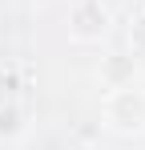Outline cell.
Instances as JSON below:
<instances>
[{
	"label": "cell",
	"mask_w": 145,
	"mask_h": 150,
	"mask_svg": "<svg viewBox=\"0 0 145 150\" xmlns=\"http://www.w3.org/2000/svg\"><path fill=\"white\" fill-rule=\"evenodd\" d=\"M101 126L121 134V138L145 134V85L141 81L113 85L101 93Z\"/></svg>",
	"instance_id": "1"
},
{
	"label": "cell",
	"mask_w": 145,
	"mask_h": 150,
	"mask_svg": "<svg viewBox=\"0 0 145 150\" xmlns=\"http://www.w3.org/2000/svg\"><path fill=\"white\" fill-rule=\"evenodd\" d=\"M109 33H113V12L105 0H72V8H69L72 45H101Z\"/></svg>",
	"instance_id": "2"
},
{
	"label": "cell",
	"mask_w": 145,
	"mask_h": 150,
	"mask_svg": "<svg viewBox=\"0 0 145 150\" xmlns=\"http://www.w3.org/2000/svg\"><path fill=\"white\" fill-rule=\"evenodd\" d=\"M28 105L24 101H0V146H16L28 138Z\"/></svg>",
	"instance_id": "3"
},
{
	"label": "cell",
	"mask_w": 145,
	"mask_h": 150,
	"mask_svg": "<svg viewBox=\"0 0 145 150\" xmlns=\"http://www.w3.org/2000/svg\"><path fill=\"white\" fill-rule=\"evenodd\" d=\"M97 77H101L105 89H113V85H129V81H137V57H129V53H109V57H101Z\"/></svg>",
	"instance_id": "4"
},
{
	"label": "cell",
	"mask_w": 145,
	"mask_h": 150,
	"mask_svg": "<svg viewBox=\"0 0 145 150\" xmlns=\"http://www.w3.org/2000/svg\"><path fill=\"white\" fill-rule=\"evenodd\" d=\"M0 101H24V69L0 65Z\"/></svg>",
	"instance_id": "5"
},
{
	"label": "cell",
	"mask_w": 145,
	"mask_h": 150,
	"mask_svg": "<svg viewBox=\"0 0 145 150\" xmlns=\"http://www.w3.org/2000/svg\"><path fill=\"white\" fill-rule=\"evenodd\" d=\"M129 45H133V57L145 53V4L137 8V16H133V25H129Z\"/></svg>",
	"instance_id": "6"
}]
</instances>
